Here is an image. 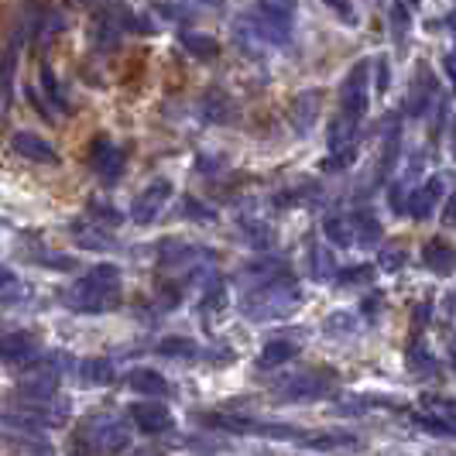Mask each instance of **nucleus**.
Returning <instances> with one entry per match:
<instances>
[{
	"instance_id": "nucleus-1",
	"label": "nucleus",
	"mask_w": 456,
	"mask_h": 456,
	"mask_svg": "<svg viewBox=\"0 0 456 456\" xmlns=\"http://www.w3.org/2000/svg\"><path fill=\"white\" fill-rule=\"evenodd\" d=\"M72 313H110L120 302V268L117 265H96L79 281L69 285L62 296Z\"/></svg>"
},
{
	"instance_id": "nucleus-2",
	"label": "nucleus",
	"mask_w": 456,
	"mask_h": 456,
	"mask_svg": "<svg viewBox=\"0 0 456 456\" xmlns=\"http://www.w3.org/2000/svg\"><path fill=\"white\" fill-rule=\"evenodd\" d=\"M127 426L114 415H93L72 436V456H117L127 450Z\"/></svg>"
},
{
	"instance_id": "nucleus-3",
	"label": "nucleus",
	"mask_w": 456,
	"mask_h": 456,
	"mask_svg": "<svg viewBox=\"0 0 456 456\" xmlns=\"http://www.w3.org/2000/svg\"><path fill=\"white\" fill-rule=\"evenodd\" d=\"M90 168L103 183H117L124 172V148H117L107 134H100L90 148Z\"/></svg>"
},
{
	"instance_id": "nucleus-4",
	"label": "nucleus",
	"mask_w": 456,
	"mask_h": 456,
	"mask_svg": "<svg viewBox=\"0 0 456 456\" xmlns=\"http://www.w3.org/2000/svg\"><path fill=\"white\" fill-rule=\"evenodd\" d=\"M42 340L28 330H14L0 337V361L4 364H24V361H42Z\"/></svg>"
},
{
	"instance_id": "nucleus-5",
	"label": "nucleus",
	"mask_w": 456,
	"mask_h": 456,
	"mask_svg": "<svg viewBox=\"0 0 456 456\" xmlns=\"http://www.w3.org/2000/svg\"><path fill=\"white\" fill-rule=\"evenodd\" d=\"M168 196H172V183H165V179L151 183L134 200V206H131V216H134L137 224H151V220L161 213V206L168 203Z\"/></svg>"
},
{
	"instance_id": "nucleus-6",
	"label": "nucleus",
	"mask_w": 456,
	"mask_h": 456,
	"mask_svg": "<svg viewBox=\"0 0 456 456\" xmlns=\"http://www.w3.org/2000/svg\"><path fill=\"white\" fill-rule=\"evenodd\" d=\"M11 148L28 161H42V165H55L59 161V151L38 134H31V131H18V134L11 137Z\"/></svg>"
},
{
	"instance_id": "nucleus-7",
	"label": "nucleus",
	"mask_w": 456,
	"mask_h": 456,
	"mask_svg": "<svg viewBox=\"0 0 456 456\" xmlns=\"http://www.w3.org/2000/svg\"><path fill=\"white\" fill-rule=\"evenodd\" d=\"M131 419L137 422V429L144 436H159L165 429H172V411L165 405H155V402H141L131 409Z\"/></svg>"
},
{
	"instance_id": "nucleus-8",
	"label": "nucleus",
	"mask_w": 456,
	"mask_h": 456,
	"mask_svg": "<svg viewBox=\"0 0 456 456\" xmlns=\"http://www.w3.org/2000/svg\"><path fill=\"white\" fill-rule=\"evenodd\" d=\"M127 385L141 395H155V398H165L168 395V385H165V378H161L159 370H148V367H137L127 374Z\"/></svg>"
},
{
	"instance_id": "nucleus-9",
	"label": "nucleus",
	"mask_w": 456,
	"mask_h": 456,
	"mask_svg": "<svg viewBox=\"0 0 456 456\" xmlns=\"http://www.w3.org/2000/svg\"><path fill=\"white\" fill-rule=\"evenodd\" d=\"M72 237L79 240V248H110V233L96 230V224H93L90 216L83 224H72Z\"/></svg>"
},
{
	"instance_id": "nucleus-10",
	"label": "nucleus",
	"mask_w": 456,
	"mask_h": 456,
	"mask_svg": "<svg viewBox=\"0 0 456 456\" xmlns=\"http://www.w3.org/2000/svg\"><path fill=\"white\" fill-rule=\"evenodd\" d=\"M83 378H86V385H110L117 378V370L107 357H90L83 364Z\"/></svg>"
},
{
	"instance_id": "nucleus-11",
	"label": "nucleus",
	"mask_w": 456,
	"mask_h": 456,
	"mask_svg": "<svg viewBox=\"0 0 456 456\" xmlns=\"http://www.w3.org/2000/svg\"><path fill=\"white\" fill-rule=\"evenodd\" d=\"M38 76H42L38 83H42V90L48 93L52 107H59V110H62V107H66V93H62V86H59V76L52 72V66H48V62H42V69H38Z\"/></svg>"
},
{
	"instance_id": "nucleus-12",
	"label": "nucleus",
	"mask_w": 456,
	"mask_h": 456,
	"mask_svg": "<svg viewBox=\"0 0 456 456\" xmlns=\"http://www.w3.org/2000/svg\"><path fill=\"white\" fill-rule=\"evenodd\" d=\"M24 298V285H21V278L14 272H7V268H0V302L7 305H14V302H21Z\"/></svg>"
},
{
	"instance_id": "nucleus-13",
	"label": "nucleus",
	"mask_w": 456,
	"mask_h": 456,
	"mask_svg": "<svg viewBox=\"0 0 456 456\" xmlns=\"http://www.w3.org/2000/svg\"><path fill=\"white\" fill-rule=\"evenodd\" d=\"M296 350L289 346V343H268L265 346V354H261V367H272V364H281V361H289Z\"/></svg>"
},
{
	"instance_id": "nucleus-14",
	"label": "nucleus",
	"mask_w": 456,
	"mask_h": 456,
	"mask_svg": "<svg viewBox=\"0 0 456 456\" xmlns=\"http://www.w3.org/2000/svg\"><path fill=\"white\" fill-rule=\"evenodd\" d=\"M159 354H165V357H185V354H196V343L172 337V340H161L159 343Z\"/></svg>"
},
{
	"instance_id": "nucleus-15",
	"label": "nucleus",
	"mask_w": 456,
	"mask_h": 456,
	"mask_svg": "<svg viewBox=\"0 0 456 456\" xmlns=\"http://www.w3.org/2000/svg\"><path fill=\"white\" fill-rule=\"evenodd\" d=\"M183 45L192 48V55H203V59H213V55H216V42H209L203 35H183Z\"/></svg>"
}]
</instances>
